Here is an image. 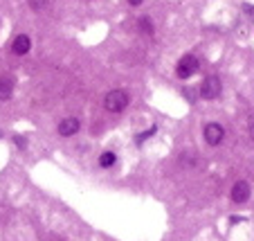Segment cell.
<instances>
[{"label": "cell", "instance_id": "cell-8", "mask_svg": "<svg viewBox=\"0 0 254 241\" xmlns=\"http://www.w3.org/2000/svg\"><path fill=\"white\" fill-rule=\"evenodd\" d=\"M14 95V77H2L0 79V99L2 101H7L9 97Z\"/></svg>", "mask_w": 254, "mask_h": 241}, {"label": "cell", "instance_id": "cell-13", "mask_svg": "<svg viewBox=\"0 0 254 241\" xmlns=\"http://www.w3.org/2000/svg\"><path fill=\"white\" fill-rule=\"evenodd\" d=\"M250 138L254 140V122H252V126H250Z\"/></svg>", "mask_w": 254, "mask_h": 241}, {"label": "cell", "instance_id": "cell-7", "mask_svg": "<svg viewBox=\"0 0 254 241\" xmlns=\"http://www.w3.org/2000/svg\"><path fill=\"white\" fill-rule=\"evenodd\" d=\"M29 48H32V41H29V36L27 34H18L14 39V43H11V50H14V54H27L29 52Z\"/></svg>", "mask_w": 254, "mask_h": 241}, {"label": "cell", "instance_id": "cell-3", "mask_svg": "<svg viewBox=\"0 0 254 241\" xmlns=\"http://www.w3.org/2000/svg\"><path fill=\"white\" fill-rule=\"evenodd\" d=\"M198 66H200V63H198V59L193 57V54H185V57L178 61L176 73H178V77L180 79H189L198 70Z\"/></svg>", "mask_w": 254, "mask_h": 241}, {"label": "cell", "instance_id": "cell-6", "mask_svg": "<svg viewBox=\"0 0 254 241\" xmlns=\"http://www.w3.org/2000/svg\"><path fill=\"white\" fill-rule=\"evenodd\" d=\"M79 120L77 117H65V120H61V124H59V133L63 135V138H70V135H74L79 131Z\"/></svg>", "mask_w": 254, "mask_h": 241}, {"label": "cell", "instance_id": "cell-14", "mask_svg": "<svg viewBox=\"0 0 254 241\" xmlns=\"http://www.w3.org/2000/svg\"><path fill=\"white\" fill-rule=\"evenodd\" d=\"M130 5H139V2H142V0H128Z\"/></svg>", "mask_w": 254, "mask_h": 241}, {"label": "cell", "instance_id": "cell-10", "mask_svg": "<svg viewBox=\"0 0 254 241\" xmlns=\"http://www.w3.org/2000/svg\"><path fill=\"white\" fill-rule=\"evenodd\" d=\"M155 131H158V126H151L149 131H144V133H139L137 138H135V140H137V145H139V142H144V140H146V138H151V135H153Z\"/></svg>", "mask_w": 254, "mask_h": 241}, {"label": "cell", "instance_id": "cell-2", "mask_svg": "<svg viewBox=\"0 0 254 241\" xmlns=\"http://www.w3.org/2000/svg\"><path fill=\"white\" fill-rule=\"evenodd\" d=\"M221 90H223L221 79L216 77V75L205 77V81L200 83V97H202V99H216V97L221 95Z\"/></svg>", "mask_w": 254, "mask_h": 241}, {"label": "cell", "instance_id": "cell-11", "mask_svg": "<svg viewBox=\"0 0 254 241\" xmlns=\"http://www.w3.org/2000/svg\"><path fill=\"white\" fill-rule=\"evenodd\" d=\"M45 5H48V0H29V7H32V9H43Z\"/></svg>", "mask_w": 254, "mask_h": 241}, {"label": "cell", "instance_id": "cell-5", "mask_svg": "<svg viewBox=\"0 0 254 241\" xmlns=\"http://www.w3.org/2000/svg\"><path fill=\"white\" fill-rule=\"evenodd\" d=\"M250 198V185L248 180H236L232 185V201L234 203H245Z\"/></svg>", "mask_w": 254, "mask_h": 241}, {"label": "cell", "instance_id": "cell-9", "mask_svg": "<svg viewBox=\"0 0 254 241\" xmlns=\"http://www.w3.org/2000/svg\"><path fill=\"white\" fill-rule=\"evenodd\" d=\"M115 160H117V156L113 154V151H106V154L99 156V164H101V167H113V164H115Z\"/></svg>", "mask_w": 254, "mask_h": 241}, {"label": "cell", "instance_id": "cell-12", "mask_svg": "<svg viewBox=\"0 0 254 241\" xmlns=\"http://www.w3.org/2000/svg\"><path fill=\"white\" fill-rule=\"evenodd\" d=\"M16 145H18L20 149H25V140H23V138H16Z\"/></svg>", "mask_w": 254, "mask_h": 241}, {"label": "cell", "instance_id": "cell-4", "mask_svg": "<svg viewBox=\"0 0 254 241\" xmlns=\"http://www.w3.org/2000/svg\"><path fill=\"white\" fill-rule=\"evenodd\" d=\"M223 138H225V131H223L221 124H216V122H214V124H207L205 126V140L209 142L211 147H214V145H221Z\"/></svg>", "mask_w": 254, "mask_h": 241}, {"label": "cell", "instance_id": "cell-1", "mask_svg": "<svg viewBox=\"0 0 254 241\" xmlns=\"http://www.w3.org/2000/svg\"><path fill=\"white\" fill-rule=\"evenodd\" d=\"M128 101H130L128 92L117 88V90H111L108 95H106L104 104H106V108H108L111 113H122L126 106H128Z\"/></svg>", "mask_w": 254, "mask_h": 241}]
</instances>
